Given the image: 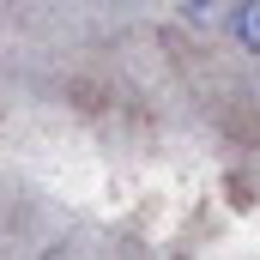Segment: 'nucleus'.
Masks as SVG:
<instances>
[{
	"mask_svg": "<svg viewBox=\"0 0 260 260\" xmlns=\"http://www.w3.org/2000/svg\"><path fill=\"white\" fill-rule=\"evenodd\" d=\"M230 37L242 55H260V0H230Z\"/></svg>",
	"mask_w": 260,
	"mask_h": 260,
	"instance_id": "obj_1",
	"label": "nucleus"
},
{
	"mask_svg": "<svg viewBox=\"0 0 260 260\" xmlns=\"http://www.w3.org/2000/svg\"><path fill=\"white\" fill-rule=\"evenodd\" d=\"M218 18H230V0H182V24H194V30H212Z\"/></svg>",
	"mask_w": 260,
	"mask_h": 260,
	"instance_id": "obj_2",
	"label": "nucleus"
}]
</instances>
